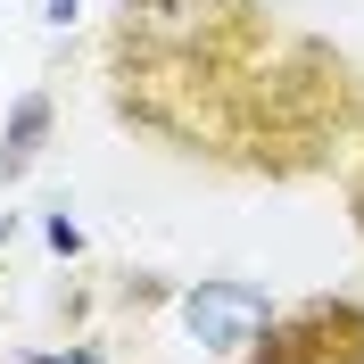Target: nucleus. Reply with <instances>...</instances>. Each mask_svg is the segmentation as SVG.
<instances>
[{"mask_svg": "<svg viewBox=\"0 0 364 364\" xmlns=\"http://www.w3.org/2000/svg\"><path fill=\"white\" fill-rule=\"evenodd\" d=\"M182 323H191V340L232 356V348H257L273 331V298L257 282H199V290L182 298Z\"/></svg>", "mask_w": 364, "mask_h": 364, "instance_id": "nucleus-1", "label": "nucleus"}, {"mask_svg": "<svg viewBox=\"0 0 364 364\" xmlns=\"http://www.w3.org/2000/svg\"><path fill=\"white\" fill-rule=\"evenodd\" d=\"M42 133H50V100L33 91V100H17L9 133H0V182H9V174H25V166L42 158Z\"/></svg>", "mask_w": 364, "mask_h": 364, "instance_id": "nucleus-2", "label": "nucleus"}, {"mask_svg": "<svg viewBox=\"0 0 364 364\" xmlns=\"http://www.w3.org/2000/svg\"><path fill=\"white\" fill-rule=\"evenodd\" d=\"M42 232H50V249H67V257H75V249H83V232H75V224H67V215H50V224H42Z\"/></svg>", "mask_w": 364, "mask_h": 364, "instance_id": "nucleus-3", "label": "nucleus"}, {"mask_svg": "<svg viewBox=\"0 0 364 364\" xmlns=\"http://www.w3.org/2000/svg\"><path fill=\"white\" fill-rule=\"evenodd\" d=\"M42 9H50V17H58V25H67V17H75V9H83V0H42Z\"/></svg>", "mask_w": 364, "mask_h": 364, "instance_id": "nucleus-4", "label": "nucleus"}, {"mask_svg": "<svg viewBox=\"0 0 364 364\" xmlns=\"http://www.w3.org/2000/svg\"><path fill=\"white\" fill-rule=\"evenodd\" d=\"M33 364H100V356H33Z\"/></svg>", "mask_w": 364, "mask_h": 364, "instance_id": "nucleus-5", "label": "nucleus"}, {"mask_svg": "<svg viewBox=\"0 0 364 364\" xmlns=\"http://www.w3.org/2000/svg\"><path fill=\"white\" fill-rule=\"evenodd\" d=\"M9 232H17V215H9V207H0V249H9Z\"/></svg>", "mask_w": 364, "mask_h": 364, "instance_id": "nucleus-6", "label": "nucleus"}]
</instances>
